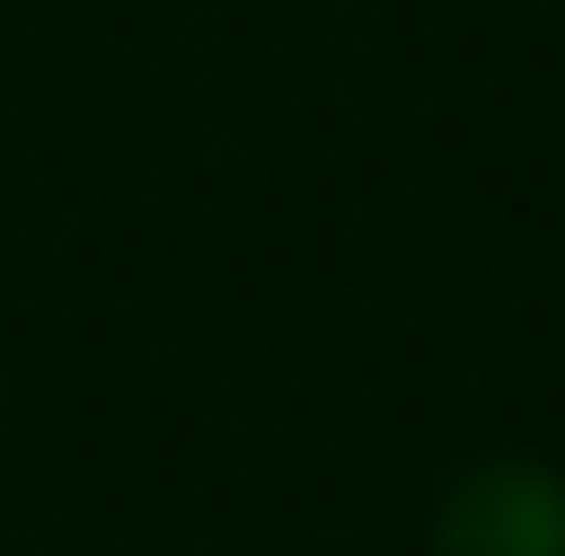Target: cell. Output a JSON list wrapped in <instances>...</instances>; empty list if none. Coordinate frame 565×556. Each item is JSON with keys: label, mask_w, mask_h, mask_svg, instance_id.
I'll list each match as a JSON object with an SVG mask.
<instances>
[{"label": "cell", "mask_w": 565, "mask_h": 556, "mask_svg": "<svg viewBox=\"0 0 565 556\" xmlns=\"http://www.w3.org/2000/svg\"><path fill=\"white\" fill-rule=\"evenodd\" d=\"M445 556H565V482L501 463L445 501Z\"/></svg>", "instance_id": "1"}]
</instances>
